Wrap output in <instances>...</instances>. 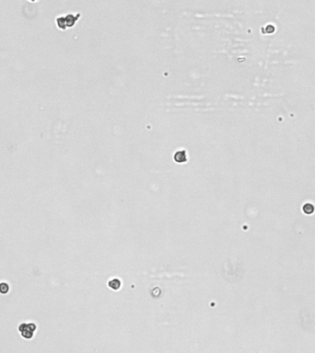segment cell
<instances>
[{
	"label": "cell",
	"mask_w": 315,
	"mask_h": 353,
	"mask_svg": "<svg viewBox=\"0 0 315 353\" xmlns=\"http://www.w3.org/2000/svg\"><path fill=\"white\" fill-rule=\"evenodd\" d=\"M37 326L35 323H22L19 326V332L24 339H32L35 334Z\"/></svg>",
	"instance_id": "6da1fadb"
},
{
	"label": "cell",
	"mask_w": 315,
	"mask_h": 353,
	"mask_svg": "<svg viewBox=\"0 0 315 353\" xmlns=\"http://www.w3.org/2000/svg\"><path fill=\"white\" fill-rule=\"evenodd\" d=\"M9 292V285L7 283H0V293L1 294H7Z\"/></svg>",
	"instance_id": "7a4b0ae2"
}]
</instances>
